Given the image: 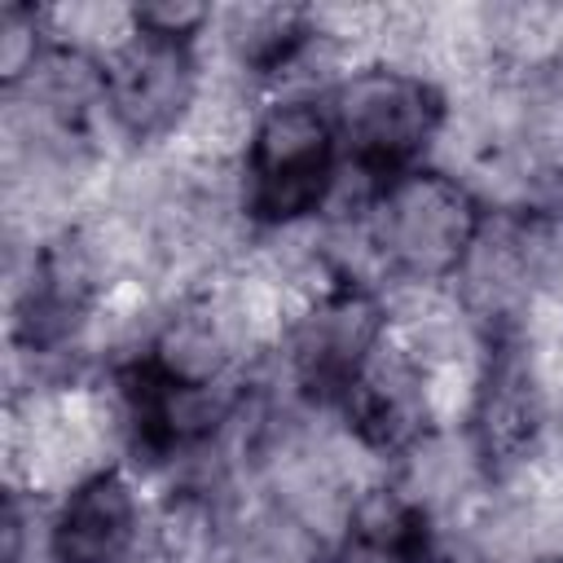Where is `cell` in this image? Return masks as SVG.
I'll list each match as a JSON object with an SVG mask.
<instances>
[{"mask_svg": "<svg viewBox=\"0 0 563 563\" xmlns=\"http://www.w3.org/2000/svg\"><path fill=\"white\" fill-rule=\"evenodd\" d=\"M484 220L471 189L449 172H400L369 216V251L405 282L431 286L462 273Z\"/></svg>", "mask_w": 563, "mask_h": 563, "instance_id": "6da1fadb", "label": "cell"}, {"mask_svg": "<svg viewBox=\"0 0 563 563\" xmlns=\"http://www.w3.org/2000/svg\"><path fill=\"white\" fill-rule=\"evenodd\" d=\"M334 185V123L312 101L268 106L246 136V211L264 224H295Z\"/></svg>", "mask_w": 563, "mask_h": 563, "instance_id": "7a4b0ae2", "label": "cell"}, {"mask_svg": "<svg viewBox=\"0 0 563 563\" xmlns=\"http://www.w3.org/2000/svg\"><path fill=\"white\" fill-rule=\"evenodd\" d=\"M435 88L400 66H361L334 92V128L365 176H400L440 132Z\"/></svg>", "mask_w": 563, "mask_h": 563, "instance_id": "3957f363", "label": "cell"}, {"mask_svg": "<svg viewBox=\"0 0 563 563\" xmlns=\"http://www.w3.org/2000/svg\"><path fill=\"white\" fill-rule=\"evenodd\" d=\"M101 70H106V110L132 141L176 136L202 92L189 40H163L141 26L106 57Z\"/></svg>", "mask_w": 563, "mask_h": 563, "instance_id": "277c9868", "label": "cell"}, {"mask_svg": "<svg viewBox=\"0 0 563 563\" xmlns=\"http://www.w3.org/2000/svg\"><path fill=\"white\" fill-rule=\"evenodd\" d=\"M383 343L387 317L352 282L339 290H321L290 321V365L317 396H347Z\"/></svg>", "mask_w": 563, "mask_h": 563, "instance_id": "5b68a950", "label": "cell"}, {"mask_svg": "<svg viewBox=\"0 0 563 563\" xmlns=\"http://www.w3.org/2000/svg\"><path fill=\"white\" fill-rule=\"evenodd\" d=\"M541 400H545V378L537 369L528 339L501 334L488 347V361L479 365V383H475V400H471L475 444L488 466L523 462L537 449Z\"/></svg>", "mask_w": 563, "mask_h": 563, "instance_id": "8992f818", "label": "cell"}, {"mask_svg": "<svg viewBox=\"0 0 563 563\" xmlns=\"http://www.w3.org/2000/svg\"><path fill=\"white\" fill-rule=\"evenodd\" d=\"M136 541L141 506L119 471H92L70 484L48 523V554L57 563H128Z\"/></svg>", "mask_w": 563, "mask_h": 563, "instance_id": "52a82bcc", "label": "cell"}, {"mask_svg": "<svg viewBox=\"0 0 563 563\" xmlns=\"http://www.w3.org/2000/svg\"><path fill=\"white\" fill-rule=\"evenodd\" d=\"M339 563H422L427 510L400 488H369L352 497L343 519Z\"/></svg>", "mask_w": 563, "mask_h": 563, "instance_id": "ba28073f", "label": "cell"}, {"mask_svg": "<svg viewBox=\"0 0 563 563\" xmlns=\"http://www.w3.org/2000/svg\"><path fill=\"white\" fill-rule=\"evenodd\" d=\"M40 66V18L31 9L9 4L0 18V70L9 88H18Z\"/></svg>", "mask_w": 563, "mask_h": 563, "instance_id": "9c48e42d", "label": "cell"}]
</instances>
